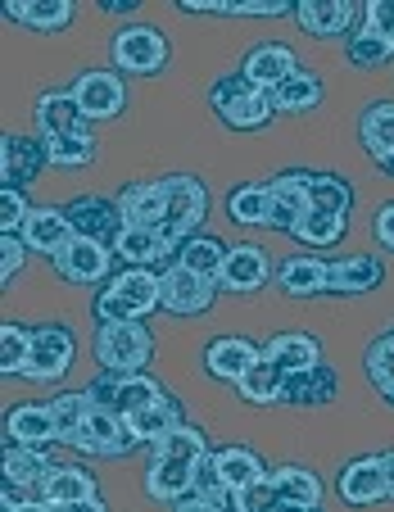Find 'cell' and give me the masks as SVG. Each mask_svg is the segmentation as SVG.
Masks as SVG:
<instances>
[{"instance_id": "32", "label": "cell", "mask_w": 394, "mask_h": 512, "mask_svg": "<svg viewBox=\"0 0 394 512\" xmlns=\"http://www.w3.org/2000/svg\"><path fill=\"white\" fill-rule=\"evenodd\" d=\"M272 490H277L281 508H322V481L313 467L304 463H281L268 472Z\"/></svg>"}, {"instance_id": "36", "label": "cell", "mask_w": 394, "mask_h": 512, "mask_svg": "<svg viewBox=\"0 0 394 512\" xmlns=\"http://www.w3.org/2000/svg\"><path fill=\"white\" fill-rule=\"evenodd\" d=\"M272 213V177L268 182H241L236 191H227V218L236 227H268Z\"/></svg>"}, {"instance_id": "49", "label": "cell", "mask_w": 394, "mask_h": 512, "mask_svg": "<svg viewBox=\"0 0 394 512\" xmlns=\"http://www.w3.org/2000/svg\"><path fill=\"white\" fill-rule=\"evenodd\" d=\"M32 218L28 191H0V236H23Z\"/></svg>"}, {"instance_id": "24", "label": "cell", "mask_w": 394, "mask_h": 512, "mask_svg": "<svg viewBox=\"0 0 394 512\" xmlns=\"http://www.w3.org/2000/svg\"><path fill=\"white\" fill-rule=\"evenodd\" d=\"M295 68H299V59H295V50H290L286 41H254L250 55H245V64H241V73L254 82V87L277 91Z\"/></svg>"}, {"instance_id": "2", "label": "cell", "mask_w": 394, "mask_h": 512, "mask_svg": "<svg viewBox=\"0 0 394 512\" xmlns=\"http://www.w3.org/2000/svg\"><path fill=\"white\" fill-rule=\"evenodd\" d=\"M154 331L145 322H96L91 331V358L109 377H141L154 363Z\"/></svg>"}, {"instance_id": "10", "label": "cell", "mask_w": 394, "mask_h": 512, "mask_svg": "<svg viewBox=\"0 0 394 512\" xmlns=\"http://www.w3.org/2000/svg\"><path fill=\"white\" fill-rule=\"evenodd\" d=\"M295 23L313 41H349L363 28V5H354V0H299Z\"/></svg>"}, {"instance_id": "23", "label": "cell", "mask_w": 394, "mask_h": 512, "mask_svg": "<svg viewBox=\"0 0 394 512\" xmlns=\"http://www.w3.org/2000/svg\"><path fill=\"white\" fill-rule=\"evenodd\" d=\"M41 499H46L50 508H73V503L100 499V481H96V472L82 463H55L50 476L41 481Z\"/></svg>"}, {"instance_id": "21", "label": "cell", "mask_w": 394, "mask_h": 512, "mask_svg": "<svg viewBox=\"0 0 394 512\" xmlns=\"http://www.w3.org/2000/svg\"><path fill=\"white\" fill-rule=\"evenodd\" d=\"M141 481H145L141 490H145L150 503H177L195 490V463H186V458H168V454H150Z\"/></svg>"}, {"instance_id": "12", "label": "cell", "mask_w": 394, "mask_h": 512, "mask_svg": "<svg viewBox=\"0 0 394 512\" xmlns=\"http://www.w3.org/2000/svg\"><path fill=\"white\" fill-rule=\"evenodd\" d=\"M87 390H91V399H96V408H109V413H118V417H132L168 395L150 372H141V377H109V372H100Z\"/></svg>"}, {"instance_id": "47", "label": "cell", "mask_w": 394, "mask_h": 512, "mask_svg": "<svg viewBox=\"0 0 394 512\" xmlns=\"http://www.w3.org/2000/svg\"><path fill=\"white\" fill-rule=\"evenodd\" d=\"M96 136H68V141H50L46 145V159H50V168H87V164H96Z\"/></svg>"}, {"instance_id": "29", "label": "cell", "mask_w": 394, "mask_h": 512, "mask_svg": "<svg viewBox=\"0 0 394 512\" xmlns=\"http://www.w3.org/2000/svg\"><path fill=\"white\" fill-rule=\"evenodd\" d=\"M5 19L28 32H64V28H73L77 5L73 0H10Z\"/></svg>"}, {"instance_id": "18", "label": "cell", "mask_w": 394, "mask_h": 512, "mask_svg": "<svg viewBox=\"0 0 394 512\" xmlns=\"http://www.w3.org/2000/svg\"><path fill=\"white\" fill-rule=\"evenodd\" d=\"M277 290L286 300H318V295H331V259L322 254H290V259H277Z\"/></svg>"}, {"instance_id": "54", "label": "cell", "mask_w": 394, "mask_h": 512, "mask_svg": "<svg viewBox=\"0 0 394 512\" xmlns=\"http://www.w3.org/2000/svg\"><path fill=\"white\" fill-rule=\"evenodd\" d=\"M195 494H218V499L222 494H231L227 481H222V472H218V454H213V449L195 463Z\"/></svg>"}, {"instance_id": "35", "label": "cell", "mask_w": 394, "mask_h": 512, "mask_svg": "<svg viewBox=\"0 0 394 512\" xmlns=\"http://www.w3.org/2000/svg\"><path fill=\"white\" fill-rule=\"evenodd\" d=\"M322 96H327L322 78L313 73V68H304V64H299L295 73H290V78L281 82L277 91H272V100H277V114H313V109L322 105Z\"/></svg>"}, {"instance_id": "58", "label": "cell", "mask_w": 394, "mask_h": 512, "mask_svg": "<svg viewBox=\"0 0 394 512\" xmlns=\"http://www.w3.org/2000/svg\"><path fill=\"white\" fill-rule=\"evenodd\" d=\"M59 512H109L105 499H87V503H73V508H59Z\"/></svg>"}, {"instance_id": "31", "label": "cell", "mask_w": 394, "mask_h": 512, "mask_svg": "<svg viewBox=\"0 0 394 512\" xmlns=\"http://www.w3.org/2000/svg\"><path fill=\"white\" fill-rule=\"evenodd\" d=\"M177 426H186V408L177 404L173 395H164L159 404H150V408H141V413L127 417V431H132V440H136V445H150V449L164 445Z\"/></svg>"}, {"instance_id": "33", "label": "cell", "mask_w": 394, "mask_h": 512, "mask_svg": "<svg viewBox=\"0 0 394 512\" xmlns=\"http://www.w3.org/2000/svg\"><path fill=\"white\" fill-rule=\"evenodd\" d=\"M340 399V372L336 368H313V372H299V377H286V395L281 404L286 408H327Z\"/></svg>"}, {"instance_id": "51", "label": "cell", "mask_w": 394, "mask_h": 512, "mask_svg": "<svg viewBox=\"0 0 394 512\" xmlns=\"http://www.w3.org/2000/svg\"><path fill=\"white\" fill-rule=\"evenodd\" d=\"M286 14H295V0H245V5L227 0V19H286Z\"/></svg>"}, {"instance_id": "40", "label": "cell", "mask_w": 394, "mask_h": 512, "mask_svg": "<svg viewBox=\"0 0 394 512\" xmlns=\"http://www.w3.org/2000/svg\"><path fill=\"white\" fill-rule=\"evenodd\" d=\"M50 467H55V458L41 454V449H23V445H5V481L19 485V490H32L50 476Z\"/></svg>"}, {"instance_id": "13", "label": "cell", "mask_w": 394, "mask_h": 512, "mask_svg": "<svg viewBox=\"0 0 394 512\" xmlns=\"http://www.w3.org/2000/svg\"><path fill=\"white\" fill-rule=\"evenodd\" d=\"M68 223H73V236H87V241H100V245H114L118 232H123V209H118V200H109V195L100 191H82L73 195V200L64 204Z\"/></svg>"}, {"instance_id": "22", "label": "cell", "mask_w": 394, "mask_h": 512, "mask_svg": "<svg viewBox=\"0 0 394 512\" xmlns=\"http://www.w3.org/2000/svg\"><path fill=\"white\" fill-rule=\"evenodd\" d=\"M5 435H10V445L41 449V454H46V445H59L55 417H50V404H37V399L10 404V413H5Z\"/></svg>"}, {"instance_id": "42", "label": "cell", "mask_w": 394, "mask_h": 512, "mask_svg": "<svg viewBox=\"0 0 394 512\" xmlns=\"http://www.w3.org/2000/svg\"><path fill=\"white\" fill-rule=\"evenodd\" d=\"M236 395H241L250 408H272V404H281V395H286V372L272 368L268 358H263L259 368H254L250 377L236 386Z\"/></svg>"}, {"instance_id": "16", "label": "cell", "mask_w": 394, "mask_h": 512, "mask_svg": "<svg viewBox=\"0 0 394 512\" xmlns=\"http://www.w3.org/2000/svg\"><path fill=\"white\" fill-rule=\"evenodd\" d=\"M68 449L87 458H127L136 449V440L127 431V417L109 413V408H91V417L82 422V431H77V440Z\"/></svg>"}, {"instance_id": "28", "label": "cell", "mask_w": 394, "mask_h": 512, "mask_svg": "<svg viewBox=\"0 0 394 512\" xmlns=\"http://www.w3.org/2000/svg\"><path fill=\"white\" fill-rule=\"evenodd\" d=\"M114 200H118V209H123V223H127V227H164V213H168L164 177L123 186Z\"/></svg>"}, {"instance_id": "19", "label": "cell", "mask_w": 394, "mask_h": 512, "mask_svg": "<svg viewBox=\"0 0 394 512\" xmlns=\"http://www.w3.org/2000/svg\"><path fill=\"white\" fill-rule=\"evenodd\" d=\"M32 118H37V136L41 141H68V136H91L87 114L77 109L73 91H41L37 105H32Z\"/></svg>"}, {"instance_id": "46", "label": "cell", "mask_w": 394, "mask_h": 512, "mask_svg": "<svg viewBox=\"0 0 394 512\" xmlns=\"http://www.w3.org/2000/svg\"><path fill=\"white\" fill-rule=\"evenodd\" d=\"M28 354H32V331L23 322H5L0 327V372L5 377H23Z\"/></svg>"}, {"instance_id": "9", "label": "cell", "mask_w": 394, "mask_h": 512, "mask_svg": "<svg viewBox=\"0 0 394 512\" xmlns=\"http://www.w3.org/2000/svg\"><path fill=\"white\" fill-rule=\"evenodd\" d=\"M50 268H55V277L68 281V286H105V281L114 277V250L100 241H87V236H73V241L50 259Z\"/></svg>"}, {"instance_id": "1", "label": "cell", "mask_w": 394, "mask_h": 512, "mask_svg": "<svg viewBox=\"0 0 394 512\" xmlns=\"http://www.w3.org/2000/svg\"><path fill=\"white\" fill-rule=\"evenodd\" d=\"M159 295H164V277L154 268H123L100 286L91 313L96 322H145L159 309Z\"/></svg>"}, {"instance_id": "38", "label": "cell", "mask_w": 394, "mask_h": 512, "mask_svg": "<svg viewBox=\"0 0 394 512\" xmlns=\"http://www.w3.org/2000/svg\"><path fill=\"white\" fill-rule=\"evenodd\" d=\"M50 404V417H55V435L59 445H73L77 431H82V422L91 417V408H96V399H91V390H59L55 399H46Z\"/></svg>"}, {"instance_id": "56", "label": "cell", "mask_w": 394, "mask_h": 512, "mask_svg": "<svg viewBox=\"0 0 394 512\" xmlns=\"http://www.w3.org/2000/svg\"><path fill=\"white\" fill-rule=\"evenodd\" d=\"M381 476H385V503H394V445L390 449H381Z\"/></svg>"}, {"instance_id": "62", "label": "cell", "mask_w": 394, "mask_h": 512, "mask_svg": "<svg viewBox=\"0 0 394 512\" xmlns=\"http://www.w3.org/2000/svg\"><path fill=\"white\" fill-rule=\"evenodd\" d=\"M281 512H322V508H281Z\"/></svg>"}, {"instance_id": "39", "label": "cell", "mask_w": 394, "mask_h": 512, "mask_svg": "<svg viewBox=\"0 0 394 512\" xmlns=\"http://www.w3.org/2000/svg\"><path fill=\"white\" fill-rule=\"evenodd\" d=\"M349 236V218L345 213H327V209H308L304 223H299L295 241L308 245V250H331V245H340Z\"/></svg>"}, {"instance_id": "55", "label": "cell", "mask_w": 394, "mask_h": 512, "mask_svg": "<svg viewBox=\"0 0 394 512\" xmlns=\"http://www.w3.org/2000/svg\"><path fill=\"white\" fill-rule=\"evenodd\" d=\"M372 241L381 245L385 254H394V200L372 213Z\"/></svg>"}, {"instance_id": "17", "label": "cell", "mask_w": 394, "mask_h": 512, "mask_svg": "<svg viewBox=\"0 0 394 512\" xmlns=\"http://www.w3.org/2000/svg\"><path fill=\"white\" fill-rule=\"evenodd\" d=\"M308 191H313V173L308 168H286L272 177V213H268V232L295 236L299 223L308 213Z\"/></svg>"}, {"instance_id": "60", "label": "cell", "mask_w": 394, "mask_h": 512, "mask_svg": "<svg viewBox=\"0 0 394 512\" xmlns=\"http://www.w3.org/2000/svg\"><path fill=\"white\" fill-rule=\"evenodd\" d=\"M381 399H385V408H394V390H385V395H381Z\"/></svg>"}, {"instance_id": "7", "label": "cell", "mask_w": 394, "mask_h": 512, "mask_svg": "<svg viewBox=\"0 0 394 512\" xmlns=\"http://www.w3.org/2000/svg\"><path fill=\"white\" fill-rule=\"evenodd\" d=\"M159 277H164V295H159V309L173 313V318H204V313L218 304V281L200 277V272L182 268V263H168Z\"/></svg>"}, {"instance_id": "14", "label": "cell", "mask_w": 394, "mask_h": 512, "mask_svg": "<svg viewBox=\"0 0 394 512\" xmlns=\"http://www.w3.org/2000/svg\"><path fill=\"white\" fill-rule=\"evenodd\" d=\"M46 168H50V159H46V141L41 136L5 132V141H0V191H28Z\"/></svg>"}, {"instance_id": "27", "label": "cell", "mask_w": 394, "mask_h": 512, "mask_svg": "<svg viewBox=\"0 0 394 512\" xmlns=\"http://www.w3.org/2000/svg\"><path fill=\"white\" fill-rule=\"evenodd\" d=\"M109 250H114V259L127 263V268H150V263H173L177 259V250L168 245V236L159 232V227H123Z\"/></svg>"}, {"instance_id": "6", "label": "cell", "mask_w": 394, "mask_h": 512, "mask_svg": "<svg viewBox=\"0 0 394 512\" xmlns=\"http://www.w3.org/2000/svg\"><path fill=\"white\" fill-rule=\"evenodd\" d=\"M200 363H204V372H209L213 381L241 386V381L263 363V345H254V340L241 336V331H218V336L204 345Z\"/></svg>"}, {"instance_id": "4", "label": "cell", "mask_w": 394, "mask_h": 512, "mask_svg": "<svg viewBox=\"0 0 394 512\" xmlns=\"http://www.w3.org/2000/svg\"><path fill=\"white\" fill-rule=\"evenodd\" d=\"M168 32L164 28H150V23H127V28L114 32L109 41V59H114V73L123 78H154L168 68Z\"/></svg>"}, {"instance_id": "11", "label": "cell", "mask_w": 394, "mask_h": 512, "mask_svg": "<svg viewBox=\"0 0 394 512\" xmlns=\"http://www.w3.org/2000/svg\"><path fill=\"white\" fill-rule=\"evenodd\" d=\"M268 281H277V259H272L268 250H259V245H250V241L227 245V263H222L218 290L250 300V295H259V290L268 286Z\"/></svg>"}, {"instance_id": "5", "label": "cell", "mask_w": 394, "mask_h": 512, "mask_svg": "<svg viewBox=\"0 0 394 512\" xmlns=\"http://www.w3.org/2000/svg\"><path fill=\"white\" fill-rule=\"evenodd\" d=\"M77 363V336L64 322H41L32 327V354L28 368H23V381H37V386H50V381H64Z\"/></svg>"}, {"instance_id": "15", "label": "cell", "mask_w": 394, "mask_h": 512, "mask_svg": "<svg viewBox=\"0 0 394 512\" xmlns=\"http://www.w3.org/2000/svg\"><path fill=\"white\" fill-rule=\"evenodd\" d=\"M164 191H168L164 227L195 236L204 227V218H209V186H204L195 173H168L164 177Z\"/></svg>"}, {"instance_id": "43", "label": "cell", "mask_w": 394, "mask_h": 512, "mask_svg": "<svg viewBox=\"0 0 394 512\" xmlns=\"http://www.w3.org/2000/svg\"><path fill=\"white\" fill-rule=\"evenodd\" d=\"M308 209L327 213H354V182L340 173H313V191H308Z\"/></svg>"}, {"instance_id": "8", "label": "cell", "mask_w": 394, "mask_h": 512, "mask_svg": "<svg viewBox=\"0 0 394 512\" xmlns=\"http://www.w3.org/2000/svg\"><path fill=\"white\" fill-rule=\"evenodd\" d=\"M68 91H73L77 109L87 114V123H109L127 109V82L114 68H87V73H77Z\"/></svg>"}, {"instance_id": "48", "label": "cell", "mask_w": 394, "mask_h": 512, "mask_svg": "<svg viewBox=\"0 0 394 512\" xmlns=\"http://www.w3.org/2000/svg\"><path fill=\"white\" fill-rule=\"evenodd\" d=\"M150 454H168V458H186V463H200L204 454H209V435L200 431V426H177L173 435H168L164 445H154Z\"/></svg>"}, {"instance_id": "20", "label": "cell", "mask_w": 394, "mask_h": 512, "mask_svg": "<svg viewBox=\"0 0 394 512\" xmlns=\"http://www.w3.org/2000/svg\"><path fill=\"white\" fill-rule=\"evenodd\" d=\"M336 494L349 508H372V503H385V476H381V458L376 454H358L340 467L336 476Z\"/></svg>"}, {"instance_id": "34", "label": "cell", "mask_w": 394, "mask_h": 512, "mask_svg": "<svg viewBox=\"0 0 394 512\" xmlns=\"http://www.w3.org/2000/svg\"><path fill=\"white\" fill-rule=\"evenodd\" d=\"M385 281V263L376 254H349L331 259V295H367Z\"/></svg>"}, {"instance_id": "44", "label": "cell", "mask_w": 394, "mask_h": 512, "mask_svg": "<svg viewBox=\"0 0 394 512\" xmlns=\"http://www.w3.org/2000/svg\"><path fill=\"white\" fill-rule=\"evenodd\" d=\"M363 372H367V386H372L376 395L394 390V331L376 336L372 345L363 349Z\"/></svg>"}, {"instance_id": "41", "label": "cell", "mask_w": 394, "mask_h": 512, "mask_svg": "<svg viewBox=\"0 0 394 512\" xmlns=\"http://www.w3.org/2000/svg\"><path fill=\"white\" fill-rule=\"evenodd\" d=\"M177 263L191 268V272H200V277H209V281H218L222 263H227V245H222L218 236H209V232H195L191 241L177 250Z\"/></svg>"}, {"instance_id": "57", "label": "cell", "mask_w": 394, "mask_h": 512, "mask_svg": "<svg viewBox=\"0 0 394 512\" xmlns=\"http://www.w3.org/2000/svg\"><path fill=\"white\" fill-rule=\"evenodd\" d=\"M96 10H105V14H136L141 5H136V0H123V5H118V0H100Z\"/></svg>"}, {"instance_id": "25", "label": "cell", "mask_w": 394, "mask_h": 512, "mask_svg": "<svg viewBox=\"0 0 394 512\" xmlns=\"http://www.w3.org/2000/svg\"><path fill=\"white\" fill-rule=\"evenodd\" d=\"M263 358L272 368L286 372V377H299V372L322 368V345L313 331H281V336H272L263 345Z\"/></svg>"}, {"instance_id": "45", "label": "cell", "mask_w": 394, "mask_h": 512, "mask_svg": "<svg viewBox=\"0 0 394 512\" xmlns=\"http://www.w3.org/2000/svg\"><path fill=\"white\" fill-rule=\"evenodd\" d=\"M345 59L354 68H363V73H376V68H385L394 59V46L385 37H376V32H367V28H358L354 37L345 41Z\"/></svg>"}, {"instance_id": "3", "label": "cell", "mask_w": 394, "mask_h": 512, "mask_svg": "<svg viewBox=\"0 0 394 512\" xmlns=\"http://www.w3.org/2000/svg\"><path fill=\"white\" fill-rule=\"evenodd\" d=\"M209 109L222 118V127H231V132H259V127H268L272 118H277L272 91L254 87L241 68H236V73H222V78L209 87Z\"/></svg>"}, {"instance_id": "61", "label": "cell", "mask_w": 394, "mask_h": 512, "mask_svg": "<svg viewBox=\"0 0 394 512\" xmlns=\"http://www.w3.org/2000/svg\"><path fill=\"white\" fill-rule=\"evenodd\" d=\"M381 173H385V177H394V159H390V164H381Z\"/></svg>"}, {"instance_id": "52", "label": "cell", "mask_w": 394, "mask_h": 512, "mask_svg": "<svg viewBox=\"0 0 394 512\" xmlns=\"http://www.w3.org/2000/svg\"><path fill=\"white\" fill-rule=\"evenodd\" d=\"M363 28L385 37L394 46V0H367L363 5Z\"/></svg>"}, {"instance_id": "30", "label": "cell", "mask_w": 394, "mask_h": 512, "mask_svg": "<svg viewBox=\"0 0 394 512\" xmlns=\"http://www.w3.org/2000/svg\"><path fill=\"white\" fill-rule=\"evenodd\" d=\"M23 241H28V250L55 259V254L73 241V223H68L64 204H41V209H32L28 227H23Z\"/></svg>"}, {"instance_id": "37", "label": "cell", "mask_w": 394, "mask_h": 512, "mask_svg": "<svg viewBox=\"0 0 394 512\" xmlns=\"http://www.w3.org/2000/svg\"><path fill=\"white\" fill-rule=\"evenodd\" d=\"M213 454H218V472H222V481H227L231 494H241V490H250V485L268 481V467H263V458L254 454V449L222 445V449H213Z\"/></svg>"}, {"instance_id": "26", "label": "cell", "mask_w": 394, "mask_h": 512, "mask_svg": "<svg viewBox=\"0 0 394 512\" xmlns=\"http://www.w3.org/2000/svg\"><path fill=\"white\" fill-rule=\"evenodd\" d=\"M358 145L376 168L394 159V100H372L358 109Z\"/></svg>"}, {"instance_id": "53", "label": "cell", "mask_w": 394, "mask_h": 512, "mask_svg": "<svg viewBox=\"0 0 394 512\" xmlns=\"http://www.w3.org/2000/svg\"><path fill=\"white\" fill-rule=\"evenodd\" d=\"M236 512H281V499H277V490H272V481H259L236 494Z\"/></svg>"}, {"instance_id": "59", "label": "cell", "mask_w": 394, "mask_h": 512, "mask_svg": "<svg viewBox=\"0 0 394 512\" xmlns=\"http://www.w3.org/2000/svg\"><path fill=\"white\" fill-rule=\"evenodd\" d=\"M10 512H59V508H50L46 499H28V503H19V508H10Z\"/></svg>"}, {"instance_id": "50", "label": "cell", "mask_w": 394, "mask_h": 512, "mask_svg": "<svg viewBox=\"0 0 394 512\" xmlns=\"http://www.w3.org/2000/svg\"><path fill=\"white\" fill-rule=\"evenodd\" d=\"M28 241L23 236H0V286L10 290L14 281L23 277V268H28Z\"/></svg>"}, {"instance_id": "63", "label": "cell", "mask_w": 394, "mask_h": 512, "mask_svg": "<svg viewBox=\"0 0 394 512\" xmlns=\"http://www.w3.org/2000/svg\"><path fill=\"white\" fill-rule=\"evenodd\" d=\"M390 331H394V327H390Z\"/></svg>"}]
</instances>
